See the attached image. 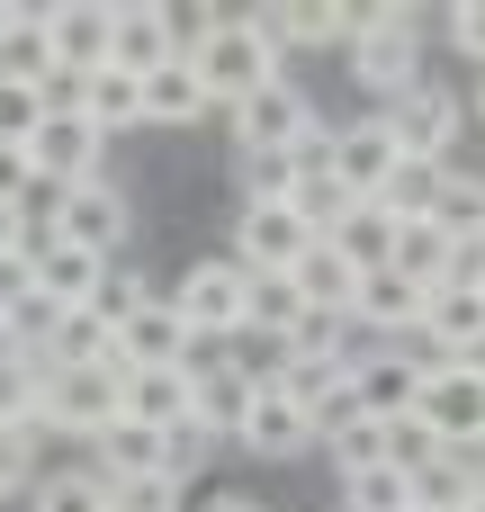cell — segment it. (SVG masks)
I'll return each mask as SVG.
<instances>
[{
  "mask_svg": "<svg viewBox=\"0 0 485 512\" xmlns=\"http://www.w3.org/2000/svg\"><path fill=\"white\" fill-rule=\"evenodd\" d=\"M117 378H126V369H108V360L54 369V360L36 351V360H27V387H36L27 423H36V432H63V441H99V432L117 423Z\"/></svg>",
  "mask_w": 485,
  "mask_h": 512,
  "instance_id": "1",
  "label": "cell"
},
{
  "mask_svg": "<svg viewBox=\"0 0 485 512\" xmlns=\"http://www.w3.org/2000/svg\"><path fill=\"white\" fill-rule=\"evenodd\" d=\"M423 18L396 0V9H369V36L351 45V81L378 99V108H396V99H414L423 90V36H414Z\"/></svg>",
  "mask_w": 485,
  "mask_h": 512,
  "instance_id": "2",
  "label": "cell"
},
{
  "mask_svg": "<svg viewBox=\"0 0 485 512\" xmlns=\"http://www.w3.org/2000/svg\"><path fill=\"white\" fill-rule=\"evenodd\" d=\"M189 63H198V81H207V99H216L225 117H234L252 90H270V81L288 72V63H279V54L252 36V18H243V9H225V18H216V36H207Z\"/></svg>",
  "mask_w": 485,
  "mask_h": 512,
  "instance_id": "3",
  "label": "cell"
},
{
  "mask_svg": "<svg viewBox=\"0 0 485 512\" xmlns=\"http://www.w3.org/2000/svg\"><path fill=\"white\" fill-rule=\"evenodd\" d=\"M414 423L441 441V450H485V360H432L423 369V396H414Z\"/></svg>",
  "mask_w": 485,
  "mask_h": 512,
  "instance_id": "4",
  "label": "cell"
},
{
  "mask_svg": "<svg viewBox=\"0 0 485 512\" xmlns=\"http://www.w3.org/2000/svg\"><path fill=\"white\" fill-rule=\"evenodd\" d=\"M45 225H54V243H63V252L117 261V252H126V234H135V207H126V189H117V180H90V189H63Z\"/></svg>",
  "mask_w": 485,
  "mask_h": 512,
  "instance_id": "5",
  "label": "cell"
},
{
  "mask_svg": "<svg viewBox=\"0 0 485 512\" xmlns=\"http://www.w3.org/2000/svg\"><path fill=\"white\" fill-rule=\"evenodd\" d=\"M243 261L225 252V261H198V270H180L171 279V306H180V324H189V342H234L243 333Z\"/></svg>",
  "mask_w": 485,
  "mask_h": 512,
  "instance_id": "6",
  "label": "cell"
},
{
  "mask_svg": "<svg viewBox=\"0 0 485 512\" xmlns=\"http://www.w3.org/2000/svg\"><path fill=\"white\" fill-rule=\"evenodd\" d=\"M378 117H387V135H396L405 162H459V99H450L441 81H423L414 99H396V108H378Z\"/></svg>",
  "mask_w": 485,
  "mask_h": 512,
  "instance_id": "7",
  "label": "cell"
},
{
  "mask_svg": "<svg viewBox=\"0 0 485 512\" xmlns=\"http://www.w3.org/2000/svg\"><path fill=\"white\" fill-rule=\"evenodd\" d=\"M423 369H432V351H423V342H369V351H360V369H351V387H360V405H369L378 423H396V414H414Z\"/></svg>",
  "mask_w": 485,
  "mask_h": 512,
  "instance_id": "8",
  "label": "cell"
},
{
  "mask_svg": "<svg viewBox=\"0 0 485 512\" xmlns=\"http://www.w3.org/2000/svg\"><path fill=\"white\" fill-rule=\"evenodd\" d=\"M306 126H315V99H306V90H297L288 72H279L270 90H252V99L234 108V144H243V153H288V144H297Z\"/></svg>",
  "mask_w": 485,
  "mask_h": 512,
  "instance_id": "9",
  "label": "cell"
},
{
  "mask_svg": "<svg viewBox=\"0 0 485 512\" xmlns=\"http://www.w3.org/2000/svg\"><path fill=\"white\" fill-rule=\"evenodd\" d=\"M306 252H315V234L297 207H234V261L243 270H297Z\"/></svg>",
  "mask_w": 485,
  "mask_h": 512,
  "instance_id": "10",
  "label": "cell"
},
{
  "mask_svg": "<svg viewBox=\"0 0 485 512\" xmlns=\"http://www.w3.org/2000/svg\"><path fill=\"white\" fill-rule=\"evenodd\" d=\"M117 414L144 423V432H180L198 414V378L189 369H126L117 378Z\"/></svg>",
  "mask_w": 485,
  "mask_h": 512,
  "instance_id": "11",
  "label": "cell"
},
{
  "mask_svg": "<svg viewBox=\"0 0 485 512\" xmlns=\"http://www.w3.org/2000/svg\"><path fill=\"white\" fill-rule=\"evenodd\" d=\"M414 342H423L432 360H477V351H485V297H477V288H459V279H450V288H432V297H423V333H414Z\"/></svg>",
  "mask_w": 485,
  "mask_h": 512,
  "instance_id": "12",
  "label": "cell"
},
{
  "mask_svg": "<svg viewBox=\"0 0 485 512\" xmlns=\"http://www.w3.org/2000/svg\"><path fill=\"white\" fill-rule=\"evenodd\" d=\"M108 27H117V9H90V0H63V9H45V45H54V72L90 81V72L108 63Z\"/></svg>",
  "mask_w": 485,
  "mask_h": 512,
  "instance_id": "13",
  "label": "cell"
},
{
  "mask_svg": "<svg viewBox=\"0 0 485 512\" xmlns=\"http://www.w3.org/2000/svg\"><path fill=\"white\" fill-rule=\"evenodd\" d=\"M423 297H432V288H414L405 270H369L351 324H369V342H414V333H423Z\"/></svg>",
  "mask_w": 485,
  "mask_h": 512,
  "instance_id": "14",
  "label": "cell"
},
{
  "mask_svg": "<svg viewBox=\"0 0 485 512\" xmlns=\"http://www.w3.org/2000/svg\"><path fill=\"white\" fill-rule=\"evenodd\" d=\"M396 135H387V117H360V126H342V144H333V180L351 189V198H378L387 180H396Z\"/></svg>",
  "mask_w": 485,
  "mask_h": 512,
  "instance_id": "15",
  "label": "cell"
},
{
  "mask_svg": "<svg viewBox=\"0 0 485 512\" xmlns=\"http://www.w3.org/2000/svg\"><path fill=\"white\" fill-rule=\"evenodd\" d=\"M180 351H189V324H180L171 297H144V306L117 324V360H126V369H180Z\"/></svg>",
  "mask_w": 485,
  "mask_h": 512,
  "instance_id": "16",
  "label": "cell"
},
{
  "mask_svg": "<svg viewBox=\"0 0 485 512\" xmlns=\"http://www.w3.org/2000/svg\"><path fill=\"white\" fill-rule=\"evenodd\" d=\"M108 63L117 72H162L171 63V18L162 9H144V0H117V27H108Z\"/></svg>",
  "mask_w": 485,
  "mask_h": 512,
  "instance_id": "17",
  "label": "cell"
},
{
  "mask_svg": "<svg viewBox=\"0 0 485 512\" xmlns=\"http://www.w3.org/2000/svg\"><path fill=\"white\" fill-rule=\"evenodd\" d=\"M216 99H207V81H198V63L189 54H171L162 72H144V126H198Z\"/></svg>",
  "mask_w": 485,
  "mask_h": 512,
  "instance_id": "18",
  "label": "cell"
},
{
  "mask_svg": "<svg viewBox=\"0 0 485 512\" xmlns=\"http://www.w3.org/2000/svg\"><path fill=\"white\" fill-rule=\"evenodd\" d=\"M243 450H252V459H297V450H315V423H306L279 387H261V396H252V423H243Z\"/></svg>",
  "mask_w": 485,
  "mask_h": 512,
  "instance_id": "19",
  "label": "cell"
},
{
  "mask_svg": "<svg viewBox=\"0 0 485 512\" xmlns=\"http://www.w3.org/2000/svg\"><path fill=\"white\" fill-rule=\"evenodd\" d=\"M81 117H90L99 135H135V126H144V81L117 72V63H99V72L81 81Z\"/></svg>",
  "mask_w": 485,
  "mask_h": 512,
  "instance_id": "20",
  "label": "cell"
},
{
  "mask_svg": "<svg viewBox=\"0 0 485 512\" xmlns=\"http://www.w3.org/2000/svg\"><path fill=\"white\" fill-rule=\"evenodd\" d=\"M324 243H333V252H342V261L369 279V270H387V261H396V216H387L378 198H360V207H351V216H342Z\"/></svg>",
  "mask_w": 485,
  "mask_h": 512,
  "instance_id": "21",
  "label": "cell"
},
{
  "mask_svg": "<svg viewBox=\"0 0 485 512\" xmlns=\"http://www.w3.org/2000/svg\"><path fill=\"white\" fill-rule=\"evenodd\" d=\"M297 315H306V297H297V279H288V270H252V279H243V333L288 342V333H297Z\"/></svg>",
  "mask_w": 485,
  "mask_h": 512,
  "instance_id": "22",
  "label": "cell"
},
{
  "mask_svg": "<svg viewBox=\"0 0 485 512\" xmlns=\"http://www.w3.org/2000/svg\"><path fill=\"white\" fill-rule=\"evenodd\" d=\"M252 396H261V387H252V378L225 360V369H207V378H198V414H189V423H198V432H216V441H243Z\"/></svg>",
  "mask_w": 485,
  "mask_h": 512,
  "instance_id": "23",
  "label": "cell"
},
{
  "mask_svg": "<svg viewBox=\"0 0 485 512\" xmlns=\"http://www.w3.org/2000/svg\"><path fill=\"white\" fill-rule=\"evenodd\" d=\"M288 279H297V297H306L315 315H351V306H360V270H351L333 243H315V252H306Z\"/></svg>",
  "mask_w": 485,
  "mask_h": 512,
  "instance_id": "24",
  "label": "cell"
},
{
  "mask_svg": "<svg viewBox=\"0 0 485 512\" xmlns=\"http://www.w3.org/2000/svg\"><path fill=\"white\" fill-rule=\"evenodd\" d=\"M27 261H36V297H45V306H63V315H72V306H90V288H99V270H108V261L63 252V243H45V252H27Z\"/></svg>",
  "mask_w": 485,
  "mask_h": 512,
  "instance_id": "25",
  "label": "cell"
},
{
  "mask_svg": "<svg viewBox=\"0 0 485 512\" xmlns=\"http://www.w3.org/2000/svg\"><path fill=\"white\" fill-rule=\"evenodd\" d=\"M90 468L99 477H162V432H144V423H108L99 441H90Z\"/></svg>",
  "mask_w": 485,
  "mask_h": 512,
  "instance_id": "26",
  "label": "cell"
},
{
  "mask_svg": "<svg viewBox=\"0 0 485 512\" xmlns=\"http://www.w3.org/2000/svg\"><path fill=\"white\" fill-rule=\"evenodd\" d=\"M450 261H459V243L423 216V225H396V261L387 270H405L414 288H450Z\"/></svg>",
  "mask_w": 485,
  "mask_h": 512,
  "instance_id": "27",
  "label": "cell"
},
{
  "mask_svg": "<svg viewBox=\"0 0 485 512\" xmlns=\"http://www.w3.org/2000/svg\"><path fill=\"white\" fill-rule=\"evenodd\" d=\"M0 81H27V90H45V81H54L45 9H18V18H9V36H0Z\"/></svg>",
  "mask_w": 485,
  "mask_h": 512,
  "instance_id": "28",
  "label": "cell"
},
{
  "mask_svg": "<svg viewBox=\"0 0 485 512\" xmlns=\"http://www.w3.org/2000/svg\"><path fill=\"white\" fill-rule=\"evenodd\" d=\"M441 189H450V162H396V180L378 189V207H387L396 225H423V216L441 207Z\"/></svg>",
  "mask_w": 485,
  "mask_h": 512,
  "instance_id": "29",
  "label": "cell"
},
{
  "mask_svg": "<svg viewBox=\"0 0 485 512\" xmlns=\"http://www.w3.org/2000/svg\"><path fill=\"white\" fill-rule=\"evenodd\" d=\"M432 225H441L450 243H485V171H459V162H450V189H441Z\"/></svg>",
  "mask_w": 485,
  "mask_h": 512,
  "instance_id": "30",
  "label": "cell"
},
{
  "mask_svg": "<svg viewBox=\"0 0 485 512\" xmlns=\"http://www.w3.org/2000/svg\"><path fill=\"white\" fill-rule=\"evenodd\" d=\"M27 512H108V477L99 468H45Z\"/></svg>",
  "mask_w": 485,
  "mask_h": 512,
  "instance_id": "31",
  "label": "cell"
},
{
  "mask_svg": "<svg viewBox=\"0 0 485 512\" xmlns=\"http://www.w3.org/2000/svg\"><path fill=\"white\" fill-rule=\"evenodd\" d=\"M234 189H243V207H288L297 198V162L288 153H234Z\"/></svg>",
  "mask_w": 485,
  "mask_h": 512,
  "instance_id": "32",
  "label": "cell"
},
{
  "mask_svg": "<svg viewBox=\"0 0 485 512\" xmlns=\"http://www.w3.org/2000/svg\"><path fill=\"white\" fill-rule=\"evenodd\" d=\"M144 297H153V288H144V270H126V261H108V270H99V288H90V306H81V315H90V324H108V333H117V324H126V315H135V306H144Z\"/></svg>",
  "mask_w": 485,
  "mask_h": 512,
  "instance_id": "33",
  "label": "cell"
},
{
  "mask_svg": "<svg viewBox=\"0 0 485 512\" xmlns=\"http://www.w3.org/2000/svg\"><path fill=\"white\" fill-rule=\"evenodd\" d=\"M45 117H54V108H45V90H27V81H0V153H27Z\"/></svg>",
  "mask_w": 485,
  "mask_h": 512,
  "instance_id": "34",
  "label": "cell"
},
{
  "mask_svg": "<svg viewBox=\"0 0 485 512\" xmlns=\"http://www.w3.org/2000/svg\"><path fill=\"white\" fill-rule=\"evenodd\" d=\"M36 450H45L36 423H0V495H36Z\"/></svg>",
  "mask_w": 485,
  "mask_h": 512,
  "instance_id": "35",
  "label": "cell"
},
{
  "mask_svg": "<svg viewBox=\"0 0 485 512\" xmlns=\"http://www.w3.org/2000/svg\"><path fill=\"white\" fill-rule=\"evenodd\" d=\"M342 512H414V477L369 468V477H351V486H342Z\"/></svg>",
  "mask_w": 485,
  "mask_h": 512,
  "instance_id": "36",
  "label": "cell"
},
{
  "mask_svg": "<svg viewBox=\"0 0 485 512\" xmlns=\"http://www.w3.org/2000/svg\"><path fill=\"white\" fill-rule=\"evenodd\" d=\"M324 459L342 468V486H351V477H369V468H387V423H351L342 441H324Z\"/></svg>",
  "mask_w": 485,
  "mask_h": 512,
  "instance_id": "37",
  "label": "cell"
},
{
  "mask_svg": "<svg viewBox=\"0 0 485 512\" xmlns=\"http://www.w3.org/2000/svg\"><path fill=\"white\" fill-rule=\"evenodd\" d=\"M288 207H297V216H306V234H315V243H324V234H333V225H342V216H351V207H360V198H351V189H342V180H306V189H297V198H288Z\"/></svg>",
  "mask_w": 485,
  "mask_h": 512,
  "instance_id": "38",
  "label": "cell"
},
{
  "mask_svg": "<svg viewBox=\"0 0 485 512\" xmlns=\"http://www.w3.org/2000/svg\"><path fill=\"white\" fill-rule=\"evenodd\" d=\"M432 459H441V441H432L414 414H396V423H387V468H396V477H423Z\"/></svg>",
  "mask_w": 485,
  "mask_h": 512,
  "instance_id": "39",
  "label": "cell"
},
{
  "mask_svg": "<svg viewBox=\"0 0 485 512\" xmlns=\"http://www.w3.org/2000/svg\"><path fill=\"white\" fill-rule=\"evenodd\" d=\"M108 512H180L171 477H108Z\"/></svg>",
  "mask_w": 485,
  "mask_h": 512,
  "instance_id": "40",
  "label": "cell"
},
{
  "mask_svg": "<svg viewBox=\"0 0 485 512\" xmlns=\"http://www.w3.org/2000/svg\"><path fill=\"white\" fill-rule=\"evenodd\" d=\"M207 450H216V432H198V423L162 432V477H171V486H189V477L207 468Z\"/></svg>",
  "mask_w": 485,
  "mask_h": 512,
  "instance_id": "41",
  "label": "cell"
},
{
  "mask_svg": "<svg viewBox=\"0 0 485 512\" xmlns=\"http://www.w3.org/2000/svg\"><path fill=\"white\" fill-rule=\"evenodd\" d=\"M27 297H36V261H27V252H0V324H9Z\"/></svg>",
  "mask_w": 485,
  "mask_h": 512,
  "instance_id": "42",
  "label": "cell"
},
{
  "mask_svg": "<svg viewBox=\"0 0 485 512\" xmlns=\"http://www.w3.org/2000/svg\"><path fill=\"white\" fill-rule=\"evenodd\" d=\"M27 405H36L27 360H18V351H0V423H27Z\"/></svg>",
  "mask_w": 485,
  "mask_h": 512,
  "instance_id": "43",
  "label": "cell"
},
{
  "mask_svg": "<svg viewBox=\"0 0 485 512\" xmlns=\"http://www.w3.org/2000/svg\"><path fill=\"white\" fill-rule=\"evenodd\" d=\"M450 45H459L468 63H485V0H459V9H450Z\"/></svg>",
  "mask_w": 485,
  "mask_h": 512,
  "instance_id": "44",
  "label": "cell"
},
{
  "mask_svg": "<svg viewBox=\"0 0 485 512\" xmlns=\"http://www.w3.org/2000/svg\"><path fill=\"white\" fill-rule=\"evenodd\" d=\"M0 252H27V243H18V207H0Z\"/></svg>",
  "mask_w": 485,
  "mask_h": 512,
  "instance_id": "45",
  "label": "cell"
},
{
  "mask_svg": "<svg viewBox=\"0 0 485 512\" xmlns=\"http://www.w3.org/2000/svg\"><path fill=\"white\" fill-rule=\"evenodd\" d=\"M207 512H261V504H252V495H216Z\"/></svg>",
  "mask_w": 485,
  "mask_h": 512,
  "instance_id": "46",
  "label": "cell"
},
{
  "mask_svg": "<svg viewBox=\"0 0 485 512\" xmlns=\"http://www.w3.org/2000/svg\"><path fill=\"white\" fill-rule=\"evenodd\" d=\"M477 126H485V81H477Z\"/></svg>",
  "mask_w": 485,
  "mask_h": 512,
  "instance_id": "47",
  "label": "cell"
},
{
  "mask_svg": "<svg viewBox=\"0 0 485 512\" xmlns=\"http://www.w3.org/2000/svg\"><path fill=\"white\" fill-rule=\"evenodd\" d=\"M9 18H18V9H0V36H9Z\"/></svg>",
  "mask_w": 485,
  "mask_h": 512,
  "instance_id": "48",
  "label": "cell"
},
{
  "mask_svg": "<svg viewBox=\"0 0 485 512\" xmlns=\"http://www.w3.org/2000/svg\"><path fill=\"white\" fill-rule=\"evenodd\" d=\"M468 512H485V495H477V504H468Z\"/></svg>",
  "mask_w": 485,
  "mask_h": 512,
  "instance_id": "49",
  "label": "cell"
},
{
  "mask_svg": "<svg viewBox=\"0 0 485 512\" xmlns=\"http://www.w3.org/2000/svg\"><path fill=\"white\" fill-rule=\"evenodd\" d=\"M477 297H485V279H477Z\"/></svg>",
  "mask_w": 485,
  "mask_h": 512,
  "instance_id": "50",
  "label": "cell"
},
{
  "mask_svg": "<svg viewBox=\"0 0 485 512\" xmlns=\"http://www.w3.org/2000/svg\"><path fill=\"white\" fill-rule=\"evenodd\" d=\"M414 512H423V504H414Z\"/></svg>",
  "mask_w": 485,
  "mask_h": 512,
  "instance_id": "51",
  "label": "cell"
}]
</instances>
